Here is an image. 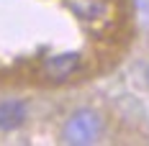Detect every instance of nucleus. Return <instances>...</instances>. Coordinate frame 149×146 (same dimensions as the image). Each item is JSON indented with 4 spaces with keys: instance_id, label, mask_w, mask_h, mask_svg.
Listing matches in <instances>:
<instances>
[{
    "instance_id": "1",
    "label": "nucleus",
    "mask_w": 149,
    "mask_h": 146,
    "mask_svg": "<svg viewBox=\"0 0 149 146\" xmlns=\"http://www.w3.org/2000/svg\"><path fill=\"white\" fill-rule=\"evenodd\" d=\"M85 69H88V59L80 51H57V54H46L39 59L36 74L49 85H64Z\"/></svg>"
},
{
    "instance_id": "2",
    "label": "nucleus",
    "mask_w": 149,
    "mask_h": 146,
    "mask_svg": "<svg viewBox=\"0 0 149 146\" xmlns=\"http://www.w3.org/2000/svg\"><path fill=\"white\" fill-rule=\"evenodd\" d=\"M100 133H103V118L90 108H80L67 118L62 138H64V144L88 146V144H95L100 138Z\"/></svg>"
},
{
    "instance_id": "3",
    "label": "nucleus",
    "mask_w": 149,
    "mask_h": 146,
    "mask_svg": "<svg viewBox=\"0 0 149 146\" xmlns=\"http://www.w3.org/2000/svg\"><path fill=\"white\" fill-rule=\"evenodd\" d=\"M67 10L88 26H111L116 21V3L113 0H64Z\"/></svg>"
},
{
    "instance_id": "4",
    "label": "nucleus",
    "mask_w": 149,
    "mask_h": 146,
    "mask_svg": "<svg viewBox=\"0 0 149 146\" xmlns=\"http://www.w3.org/2000/svg\"><path fill=\"white\" fill-rule=\"evenodd\" d=\"M26 123V102L3 100L0 102V131H15Z\"/></svg>"
},
{
    "instance_id": "5",
    "label": "nucleus",
    "mask_w": 149,
    "mask_h": 146,
    "mask_svg": "<svg viewBox=\"0 0 149 146\" xmlns=\"http://www.w3.org/2000/svg\"><path fill=\"white\" fill-rule=\"evenodd\" d=\"M147 80H149V69H147Z\"/></svg>"
}]
</instances>
